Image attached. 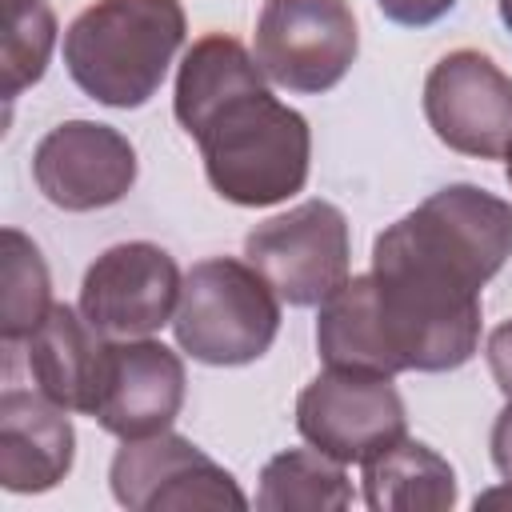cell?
<instances>
[{
    "label": "cell",
    "mask_w": 512,
    "mask_h": 512,
    "mask_svg": "<svg viewBox=\"0 0 512 512\" xmlns=\"http://www.w3.org/2000/svg\"><path fill=\"white\" fill-rule=\"evenodd\" d=\"M352 480L340 460L320 448H288L276 452L256 488L260 512H340L352 508Z\"/></svg>",
    "instance_id": "2e32d148"
},
{
    "label": "cell",
    "mask_w": 512,
    "mask_h": 512,
    "mask_svg": "<svg viewBox=\"0 0 512 512\" xmlns=\"http://www.w3.org/2000/svg\"><path fill=\"white\" fill-rule=\"evenodd\" d=\"M484 360H488V372H492L496 388L512 400V316L492 328V336L484 344Z\"/></svg>",
    "instance_id": "44dd1931"
},
{
    "label": "cell",
    "mask_w": 512,
    "mask_h": 512,
    "mask_svg": "<svg viewBox=\"0 0 512 512\" xmlns=\"http://www.w3.org/2000/svg\"><path fill=\"white\" fill-rule=\"evenodd\" d=\"M512 256V204L448 184L372 240V272L348 276L316 316L328 368L452 372L480 348V292Z\"/></svg>",
    "instance_id": "6da1fadb"
},
{
    "label": "cell",
    "mask_w": 512,
    "mask_h": 512,
    "mask_svg": "<svg viewBox=\"0 0 512 512\" xmlns=\"http://www.w3.org/2000/svg\"><path fill=\"white\" fill-rule=\"evenodd\" d=\"M376 8L384 12V20L404 24V28H428L440 16H448L456 8V0H376Z\"/></svg>",
    "instance_id": "ffe728a7"
},
{
    "label": "cell",
    "mask_w": 512,
    "mask_h": 512,
    "mask_svg": "<svg viewBox=\"0 0 512 512\" xmlns=\"http://www.w3.org/2000/svg\"><path fill=\"white\" fill-rule=\"evenodd\" d=\"M424 116L444 148L496 160L512 144V76L492 56L456 48L424 80Z\"/></svg>",
    "instance_id": "30bf717a"
},
{
    "label": "cell",
    "mask_w": 512,
    "mask_h": 512,
    "mask_svg": "<svg viewBox=\"0 0 512 512\" xmlns=\"http://www.w3.org/2000/svg\"><path fill=\"white\" fill-rule=\"evenodd\" d=\"M244 260L292 308H320L344 280L352 260L348 220L328 200H304L244 236Z\"/></svg>",
    "instance_id": "5b68a950"
},
{
    "label": "cell",
    "mask_w": 512,
    "mask_h": 512,
    "mask_svg": "<svg viewBox=\"0 0 512 512\" xmlns=\"http://www.w3.org/2000/svg\"><path fill=\"white\" fill-rule=\"evenodd\" d=\"M172 332L180 352L200 364H252L280 332V296L248 260L208 256L184 272Z\"/></svg>",
    "instance_id": "277c9868"
},
{
    "label": "cell",
    "mask_w": 512,
    "mask_h": 512,
    "mask_svg": "<svg viewBox=\"0 0 512 512\" xmlns=\"http://www.w3.org/2000/svg\"><path fill=\"white\" fill-rule=\"evenodd\" d=\"M0 276H4V292H0V336H4V348L12 352L20 340H28L36 332V324L52 308V276H48V264H44L40 248L20 228H4L0 232Z\"/></svg>",
    "instance_id": "e0dca14e"
},
{
    "label": "cell",
    "mask_w": 512,
    "mask_h": 512,
    "mask_svg": "<svg viewBox=\"0 0 512 512\" xmlns=\"http://www.w3.org/2000/svg\"><path fill=\"white\" fill-rule=\"evenodd\" d=\"M4 40H0V76L4 100H16L32 88L52 56L56 44V12L44 0H4Z\"/></svg>",
    "instance_id": "ac0fdd59"
},
{
    "label": "cell",
    "mask_w": 512,
    "mask_h": 512,
    "mask_svg": "<svg viewBox=\"0 0 512 512\" xmlns=\"http://www.w3.org/2000/svg\"><path fill=\"white\" fill-rule=\"evenodd\" d=\"M32 384L68 412H96L108 364V336L96 332L80 308L52 304L36 332L24 340Z\"/></svg>",
    "instance_id": "5bb4252c"
},
{
    "label": "cell",
    "mask_w": 512,
    "mask_h": 512,
    "mask_svg": "<svg viewBox=\"0 0 512 512\" xmlns=\"http://www.w3.org/2000/svg\"><path fill=\"white\" fill-rule=\"evenodd\" d=\"M296 432L340 464H364L408 436V412L392 376L328 368L296 396Z\"/></svg>",
    "instance_id": "52a82bcc"
},
{
    "label": "cell",
    "mask_w": 512,
    "mask_h": 512,
    "mask_svg": "<svg viewBox=\"0 0 512 512\" xmlns=\"http://www.w3.org/2000/svg\"><path fill=\"white\" fill-rule=\"evenodd\" d=\"M360 52L348 0H264L256 16V64L288 92L336 88Z\"/></svg>",
    "instance_id": "8992f818"
},
{
    "label": "cell",
    "mask_w": 512,
    "mask_h": 512,
    "mask_svg": "<svg viewBox=\"0 0 512 512\" xmlns=\"http://www.w3.org/2000/svg\"><path fill=\"white\" fill-rule=\"evenodd\" d=\"M108 484L120 508L132 512H188V508H248L236 476L200 452L180 432L124 440L112 456Z\"/></svg>",
    "instance_id": "ba28073f"
},
{
    "label": "cell",
    "mask_w": 512,
    "mask_h": 512,
    "mask_svg": "<svg viewBox=\"0 0 512 512\" xmlns=\"http://www.w3.org/2000/svg\"><path fill=\"white\" fill-rule=\"evenodd\" d=\"M40 196L64 212H96L120 204L136 184L132 140L100 120H64L32 152Z\"/></svg>",
    "instance_id": "8fae6325"
},
{
    "label": "cell",
    "mask_w": 512,
    "mask_h": 512,
    "mask_svg": "<svg viewBox=\"0 0 512 512\" xmlns=\"http://www.w3.org/2000/svg\"><path fill=\"white\" fill-rule=\"evenodd\" d=\"M504 160H508V164H504V172H508V184H512V144H508V152H504Z\"/></svg>",
    "instance_id": "603a6c76"
},
{
    "label": "cell",
    "mask_w": 512,
    "mask_h": 512,
    "mask_svg": "<svg viewBox=\"0 0 512 512\" xmlns=\"http://www.w3.org/2000/svg\"><path fill=\"white\" fill-rule=\"evenodd\" d=\"M360 468H364V504L372 512H448L456 504L452 464L420 440L404 436L392 448L364 460Z\"/></svg>",
    "instance_id": "9a60e30c"
},
{
    "label": "cell",
    "mask_w": 512,
    "mask_h": 512,
    "mask_svg": "<svg viewBox=\"0 0 512 512\" xmlns=\"http://www.w3.org/2000/svg\"><path fill=\"white\" fill-rule=\"evenodd\" d=\"M180 268L152 240H124L100 252L80 280V312L108 340L152 336L172 324L180 304Z\"/></svg>",
    "instance_id": "9c48e42d"
},
{
    "label": "cell",
    "mask_w": 512,
    "mask_h": 512,
    "mask_svg": "<svg viewBox=\"0 0 512 512\" xmlns=\"http://www.w3.org/2000/svg\"><path fill=\"white\" fill-rule=\"evenodd\" d=\"M496 8H500V20H504V28L512 32V0H496Z\"/></svg>",
    "instance_id": "7402d4cb"
},
{
    "label": "cell",
    "mask_w": 512,
    "mask_h": 512,
    "mask_svg": "<svg viewBox=\"0 0 512 512\" xmlns=\"http://www.w3.org/2000/svg\"><path fill=\"white\" fill-rule=\"evenodd\" d=\"M488 448H492V464L504 476V484L480 492L476 508H512V400L500 408V416L492 424V436H488Z\"/></svg>",
    "instance_id": "d6986e66"
},
{
    "label": "cell",
    "mask_w": 512,
    "mask_h": 512,
    "mask_svg": "<svg viewBox=\"0 0 512 512\" xmlns=\"http://www.w3.org/2000/svg\"><path fill=\"white\" fill-rule=\"evenodd\" d=\"M180 0H96L64 32V64L76 88L104 108L148 104L184 44Z\"/></svg>",
    "instance_id": "3957f363"
},
{
    "label": "cell",
    "mask_w": 512,
    "mask_h": 512,
    "mask_svg": "<svg viewBox=\"0 0 512 512\" xmlns=\"http://www.w3.org/2000/svg\"><path fill=\"white\" fill-rule=\"evenodd\" d=\"M56 400L40 388L8 384L0 392V488L36 496L56 488L76 460V432Z\"/></svg>",
    "instance_id": "4fadbf2b"
},
{
    "label": "cell",
    "mask_w": 512,
    "mask_h": 512,
    "mask_svg": "<svg viewBox=\"0 0 512 512\" xmlns=\"http://www.w3.org/2000/svg\"><path fill=\"white\" fill-rule=\"evenodd\" d=\"M184 388V360L168 344L152 336L108 340V364L92 420L120 440L156 436L180 416Z\"/></svg>",
    "instance_id": "7c38bea8"
},
{
    "label": "cell",
    "mask_w": 512,
    "mask_h": 512,
    "mask_svg": "<svg viewBox=\"0 0 512 512\" xmlns=\"http://www.w3.org/2000/svg\"><path fill=\"white\" fill-rule=\"evenodd\" d=\"M172 112L196 140L204 176L220 200L272 208L304 192L312 128L272 96L264 68L236 36L208 32L184 52Z\"/></svg>",
    "instance_id": "7a4b0ae2"
}]
</instances>
